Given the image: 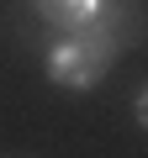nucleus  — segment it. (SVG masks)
<instances>
[{
    "label": "nucleus",
    "instance_id": "1",
    "mask_svg": "<svg viewBox=\"0 0 148 158\" xmlns=\"http://www.w3.org/2000/svg\"><path fill=\"white\" fill-rule=\"evenodd\" d=\"M116 48H122V27H116V11H106L85 32H63L48 48V79L63 90H90L116 63Z\"/></svg>",
    "mask_w": 148,
    "mask_h": 158
},
{
    "label": "nucleus",
    "instance_id": "2",
    "mask_svg": "<svg viewBox=\"0 0 148 158\" xmlns=\"http://www.w3.org/2000/svg\"><path fill=\"white\" fill-rule=\"evenodd\" d=\"M32 11L53 32H85L90 21H101L111 11V0H32Z\"/></svg>",
    "mask_w": 148,
    "mask_h": 158
},
{
    "label": "nucleus",
    "instance_id": "3",
    "mask_svg": "<svg viewBox=\"0 0 148 158\" xmlns=\"http://www.w3.org/2000/svg\"><path fill=\"white\" fill-rule=\"evenodd\" d=\"M132 111H137V121H143V127H148V85H143V90H137V95H132Z\"/></svg>",
    "mask_w": 148,
    "mask_h": 158
}]
</instances>
